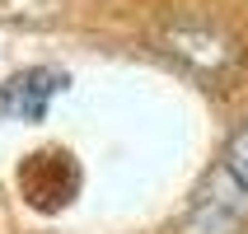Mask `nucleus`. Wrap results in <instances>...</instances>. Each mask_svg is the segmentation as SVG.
<instances>
[{
    "label": "nucleus",
    "mask_w": 248,
    "mask_h": 234,
    "mask_svg": "<svg viewBox=\"0 0 248 234\" xmlns=\"http://www.w3.org/2000/svg\"><path fill=\"white\" fill-rule=\"evenodd\" d=\"M66 89V75L56 70H28V75H14L5 89H0V112L5 117H19V122H38L47 117V103Z\"/></svg>",
    "instance_id": "obj_1"
},
{
    "label": "nucleus",
    "mask_w": 248,
    "mask_h": 234,
    "mask_svg": "<svg viewBox=\"0 0 248 234\" xmlns=\"http://www.w3.org/2000/svg\"><path fill=\"white\" fill-rule=\"evenodd\" d=\"M225 169H230V178L248 192V126H244V131H234L230 150H225Z\"/></svg>",
    "instance_id": "obj_2"
}]
</instances>
